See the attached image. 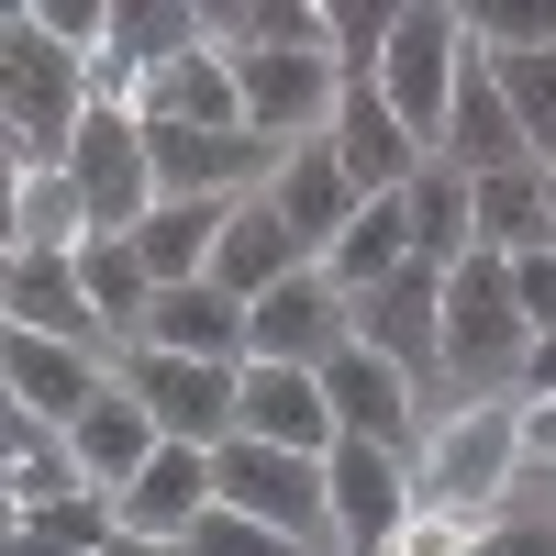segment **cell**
Listing matches in <instances>:
<instances>
[{"mask_svg": "<svg viewBox=\"0 0 556 556\" xmlns=\"http://www.w3.org/2000/svg\"><path fill=\"white\" fill-rule=\"evenodd\" d=\"M78 245H89L78 178H67V167H34V178H23V256H78Z\"/></svg>", "mask_w": 556, "mask_h": 556, "instance_id": "31", "label": "cell"}, {"mask_svg": "<svg viewBox=\"0 0 556 556\" xmlns=\"http://www.w3.org/2000/svg\"><path fill=\"white\" fill-rule=\"evenodd\" d=\"M0 256H23V167L0 156Z\"/></svg>", "mask_w": 556, "mask_h": 556, "instance_id": "39", "label": "cell"}, {"mask_svg": "<svg viewBox=\"0 0 556 556\" xmlns=\"http://www.w3.org/2000/svg\"><path fill=\"white\" fill-rule=\"evenodd\" d=\"M323 490H334V556H390L424 513L412 490V456H379V445H334L323 456Z\"/></svg>", "mask_w": 556, "mask_h": 556, "instance_id": "9", "label": "cell"}, {"mask_svg": "<svg viewBox=\"0 0 556 556\" xmlns=\"http://www.w3.org/2000/svg\"><path fill=\"white\" fill-rule=\"evenodd\" d=\"M78 290H89V312H101V334H146V301H156V278H146V256H134V235H89L78 245Z\"/></svg>", "mask_w": 556, "mask_h": 556, "instance_id": "27", "label": "cell"}, {"mask_svg": "<svg viewBox=\"0 0 556 556\" xmlns=\"http://www.w3.org/2000/svg\"><path fill=\"white\" fill-rule=\"evenodd\" d=\"M212 490H223V513L290 534L301 556H334V490H323V456H290V445L235 434V445L212 456Z\"/></svg>", "mask_w": 556, "mask_h": 556, "instance_id": "3", "label": "cell"}, {"mask_svg": "<svg viewBox=\"0 0 556 556\" xmlns=\"http://www.w3.org/2000/svg\"><path fill=\"white\" fill-rule=\"evenodd\" d=\"M412 267V212L401 201H367L345 235H334V256H323V278H334L345 301H367V290H390V278Z\"/></svg>", "mask_w": 556, "mask_h": 556, "instance_id": "25", "label": "cell"}, {"mask_svg": "<svg viewBox=\"0 0 556 556\" xmlns=\"http://www.w3.org/2000/svg\"><path fill=\"white\" fill-rule=\"evenodd\" d=\"M523 468H556V401H523Z\"/></svg>", "mask_w": 556, "mask_h": 556, "instance_id": "38", "label": "cell"}, {"mask_svg": "<svg viewBox=\"0 0 556 556\" xmlns=\"http://www.w3.org/2000/svg\"><path fill=\"white\" fill-rule=\"evenodd\" d=\"M513 468H523V401H479L434 424V445L412 456V490H424V513H479L513 490Z\"/></svg>", "mask_w": 556, "mask_h": 556, "instance_id": "4", "label": "cell"}, {"mask_svg": "<svg viewBox=\"0 0 556 556\" xmlns=\"http://www.w3.org/2000/svg\"><path fill=\"white\" fill-rule=\"evenodd\" d=\"M156 445H167V434L146 424V401L112 379V390H101V401H89L78 424H67V468H78L89 490H112V501H123V490H134V468H146Z\"/></svg>", "mask_w": 556, "mask_h": 556, "instance_id": "19", "label": "cell"}, {"mask_svg": "<svg viewBox=\"0 0 556 556\" xmlns=\"http://www.w3.org/2000/svg\"><path fill=\"white\" fill-rule=\"evenodd\" d=\"M235 201H156L146 223H134V256H146L156 290H190V278H212V235Z\"/></svg>", "mask_w": 556, "mask_h": 556, "instance_id": "24", "label": "cell"}, {"mask_svg": "<svg viewBox=\"0 0 556 556\" xmlns=\"http://www.w3.org/2000/svg\"><path fill=\"white\" fill-rule=\"evenodd\" d=\"M112 556H178V545H156V534H112Z\"/></svg>", "mask_w": 556, "mask_h": 556, "instance_id": "40", "label": "cell"}, {"mask_svg": "<svg viewBox=\"0 0 556 556\" xmlns=\"http://www.w3.org/2000/svg\"><path fill=\"white\" fill-rule=\"evenodd\" d=\"M67 178H78V212H89V235H134V223L156 212L146 123H134V112H112V101H89L78 146H67Z\"/></svg>", "mask_w": 556, "mask_h": 556, "instance_id": "8", "label": "cell"}, {"mask_svg": "<svg viewBox=\"0 0 556 556\" xmlns=\"http://www.w3.org/2000/svg\"><path fill=\"white\" fill-rule=\"evenodd\" d=\"M134 345H156V356H201V367H245V301L212 290V278H190V290H156Z\"/></svg>", "mask_w": 556, "mask_h": 556, "instance_id": "17", "label": "cell"}, {"mask_svg": "<svg viewBox=\"0 0 556 556\" xmlns=\"http://www.w3.org/2000/svg\"><path fill=\"white\" fill-rule=\"evenodd\" d=\"M345 345L390 356L401 379H412V401L445 412V278H434V267H401L390 290L345 301Z\"/></svg>", "mask_w": 556, "mask_h": 556, "instance_id": "5", "label": "cell"}, {"mask_svg": "<svg viewBox=\"0 0 556 556\" xmlns=\"http://www.w3.org/2000/svg\"><path fill=\"white\" fill-rule=\"evenodd\" d=\"M301 267H312V256L290 245V223L267 212V190L223 212V235H212V290H235V301H267L278 278H301Z\"/></svg>", "mask_w": 556, "mask_h": 556, "instance_id": "20", "label": "cell"}, {"mask_svg": "<svg viewBox=\"0 0 556 556\" xmlns=\"http://www.w3.org/2000/svg\"><path fill=\"white\" fill-rule=\"evenodd\" d=\"M245 356H267V367H312V379H323V356H345V290H334L323 267L278 278L267 301H245Z\"/></svg>", "mask_w": 556, "mask_h": 556, "instance_id": "12", "label": "cell"}, {"mask_svg": "<svg viewBox=\"0 0 556 556\" xmlns=\"http://www.w3.org/2000/svg\"><path fill=\"white\" fill-rule=\"evenodd\" d=\"M267 212L290 223V245L323 267V256H334V235H345V223H356L367 201H356V178L334 167V146L312 134V146H290V156H278V178H267Z\"/></svg>", "mask_w": 556, "mask_h": 556, "instance_id": "15", "label": "cell"}, {"mask_svg": "<svg viewBox=\"0 0 556 556\" xmlns=\"http://www.w3.org/2000/svg\"><path fill=\"white\" fill-rule=\"evenodd\" d=\"M112 379L146 401V424H156L167 445H201V456H223V445H235V379H245V367H201V356L123 345V367H112Z\"/></svg>", "mask_w": 556, "mask_h": 556, "instance_id": "6", "label": "cell"}, {"mask_svg": "<svg viewBox=\"0 0 556 556\" xmlns=\"http://www.w3.org/2000/svg\"><path fill=\"white\" fill-rule=\"evenodd\" d=\"M390 23H401V0H323V56H334V78H379Z\"/></svg>", "mask_w": 556, "mask_h": 556, "instance_id": "33", "label": "cell"}, {"mask_svg": "<svg viewBox=\"0 0 556 556\" xmlns=\"http://www.w3.org/2000/svg\"><path fill=\"white\" fill-rule=\"evenodd\" d=\"M178 556H301L290 534H267V523H245V513H223V501H212V513L190 523V534H178Z\"/></svg>", "mask_w": 556, "mask_h": 556, "instance_id": "34", "label": "cell"}, {"mask_svg": "<svg viewBox=\"0 0 556 556\" xmlns=\"http://www.w3.org/2000/svg\"><path fill=\"white\" fill-rule=\"evenodd\" d=\"M401 212H412V267L445 278L456 256H468V178H456V167H424L401 190Z\"/></svg>", "mask_w": 556, "mask_h": 556, "instance_id": "29", "label": "cell"}, {"mask_svg": "<svg viewBox=\"0 0 556 556\" xmlns=\"http://www.w3.org/2000/svg\"><path fill=\"white\" fill-rule=\"evenodd\" d=\"M323 146H334V167L356 178V201H401L412 178L434 167V156L401 134V112L379 101V78H345V101H334V123H323Z\"/></svg>", "mask_w": 556, "mask_h": 556, "instance_id": "11", "label": "cell"}, {"mask_svg": "<svg viewBox=\"0 0 556 556\" xmlns=\"http://www.w3.org/2000/svg\"><path fill=\"white\" fill-rule=\"evenodd\" d=\"M12 534H23V501H12V490H0V545H12Z\"/></svg>", "mask_w": 556, "mask_h": 556, "instance_id": "41", "label": "cell"}, {"mask_svg": "<svg viewBox=\"0 0 556 556\" xmlns=\"http://www.w3.org/2000/svg\"><path fill=\"white\" fill-rule=\"evenodd\" d=\"M0 334H12V323H0ZM0 412H12V367H0Z\"/></svg>", "mask_w": 556, "mask_h": 556, "instance_id": "42", "label": "cell"}, {"mask_svg": "<svg viewBox=\"0 0 556 556\" xmlns=\"http://www.w3.org/2000/svg\"><path fill=\"white\" fill-rule=\"evenodd\" d=\"M545 223H556V167H545Z\"/></svg>", "mask_w": 556, "mask_h": 556, "instance_id": "44", "label": "cell"}, {"mask_svg": "<svg viewBox=\"0 0 556 556\" xmlns=\"http://www.w3.org/2000/svg\"><path fill=\"white\" fill-rule=\"evenodd\" d=\"M490 78H501V101H513L534 167H556V45H534V56H490Z\"/></svg>", "mask_w": 556, "mask_h": 556, "instance_id": "30", "label": "cell"}, {"mask_svg": "<svg viewBox=\"0 0 556 556\" xmlns=\"http://www.w3.org/2000/svg\"><path fill=\"white\" fill-rule=\"evenodd\" d=\"M0 323L101 356V312H89V290H78V256H12V312H0Z\"/></svg>", "mask_w": 556, "mask_h": 556, "instance_id": "22", "label": "cell"}, {"mask_svg": "<svg viewBox=\"0 0 556 556\" xmlns=\"http://www.w3.org/2000/svg\"><path fill=\"white\" fill-rule=\"evenodd\" d=\"M0 490H12L23 513H45L56 490H78V468H67V434H56V424H34L23 401L0 412Z\"/></svg>", "mask_w": 556, "mask_h": 556, "instance_id": "28", "label": "cell"}, {"mask_svg": "<svg viewBox=\"0 0 556 556\" xmlns=\"http://www.w3.org/2000/svg\"><path fill=\"white\" fill-rule=\"evenodd\" d=\"M556 245V223H545V167H513V178H468V256H534Z\"/></svg>", "mask_w": 556, "mask_h": 556, "instance_id": "23", "label": "cell"}, {"mask_svg": "<svg viewBox=\"0 0 556 556\" xmlns=\"http://www.w3.org/2000/svg\"><path fill=\"white\" fill-rule=\"evenodd\" d=\"M513 401H556V334H534V345H523V379H513Z\"/></svg>", "mask_w": 556, "mask_h": 556, "instance_id": "37", "label": "cell"}, {"mask_svg": "<svg viewBox=\"0 0 556 556\" xmlns=\"http://www.w3.org/2000/svg\"><path fill=\"white\" fill-rule=\"evenodd\" d=\"M0 312H12V256H0Z\"/></svg>", "mask_w": 556, "mask_h": 556, "instance_id": "43", "label": "cell"}, {"mask_svg": "<svg viewBox=\"0 0 556 556\" xmlns=\"http://www.w3.org/2000/svg\"><path fill=\"white\" fill-rule=\"evenodd\" d=\"M456 67H468V12L456 0H401L390 56H379V101L424 156H445V112H456Z\"/></svg>", "mask_w": 556, "mask_h": 556, "instance_id": "2", "label": "cell"}, {"mask_svg": "<svg viewBox=\"0 0 556 556\" xmlns=\"http://www.w3.org/2000/svg\"><path fill=\"white\" fill-rule=\"evenodd\" d=\"M323 401H334V434H345V445L424 456V401H412V379H401L390 356H367V345L323 356Z\"/></svg>", "mask_w": 556, "mask_h": 556, "instance_id": "10", "label": "cell"}, {"mask_svg": "<svg viewBox=\"0 0 556 556\" xmlns=\"http://www.w3.org/2000/svg\"><path fill=\"white\" fill-rule=\"evenodd\" d=\"M513 312H523V334H556V245L513 256Z\"/></svg>", "mask_w": 556, "mask_h": 556, "instance_id": "35", "label": "cell"}, {"mask_svg": "<svg viewBox=\"0 0 556 556\" xmlns=\"http://www.w3.org/2000/svg\"><path fill=\"white\" fill-rule=\"evenodd\" d=\"M468 556H556V534L545 523H490V534H468Z\"/></svg>", "mask_w": 556, "mask_h": 556, "instance_id": "36", "label": "cell"}, {"mask_svg": "<svg viewBox=\"0 0 556 556\" xmlns=\"http://www.w3.org/2000/svg\"><path fill=\"white\" fill-rule=\"evenodd\" d=\"M212 456L201 445H156L146 456V468H134V490L112 501V513H123V534H156V545H178V534H190L201 513H212Z\"/></svg>", "mask_w": 556, "mask_h": 556, "instance_id": "18", "label": "cell"}, {"mask_svg": "<svg viewBox=\"0 0 556 556\" xmlns=\"http://www.w3.org/2000/svg\"><path fill=\"white\" fill-rule=\"evenodd\" d=\"M235 101H245V134L256 146H312L323 123H334L345 78L323 45H267V56H235Z\"/></svg>", "mask_w": 556, "mask_h": 556, "instance_id": "7", "label": "cell"}, {"mask_svg": "<svg viewBox=\"0 0 556 556\" xmlns=\"http://www.w3.org/2000/svg\"><path fill=\"white\" fill-rule=\"evenodd\" d=\"M134 123H201V134H245V101H235V56H223V45H201V56L156 67L146 89H134Z\"/></svg>", "mask_w": 556, "mask_h": 556, "instance_id": "21", "label": "cell"}, {"mask_svg": "<svg viewBox=\"0 0 556 556\" xmlns=\"http://www.w3.org/2000/svg\"><path fill=\"white\" fill-rule=\"evenodd\" d=\"M434 167H456V178H513V167H534L513 101H501V78H490V45H468V67H456V112H445V156Z\"/></svg>", "mask_w": 556, "mask_h": 556, "instance_id": "14", "label": "cell"}, {"mask_svg": "<svg viewBox=\"0 0 556 556\" xmlns=\"http://www.w3.org/2000/svg\"><path fill=\"white\" fill-rule=\"evenodd\" d=\"M0 367H12V401L34 412V424H56V434L112 390V367L89 345H56V334H0Z\"/></svg>", "mask_w": 556, "mask_h": 556, "instance_id": "16", "label": "cell"}, {"mask_svg": "<svg viewBox=\"0 0 556 556\" xmlns=\"http://www.w3.org/2000/svg\"><path fill=\"white\" fill-rule=\"evenodd\" d=\"M201 0H112V45L101 56H123L134 78H156V67H178V56H201Z\"/></svg>", "mask_w": 556, "mask_h": 556, "instance_id": "26", "label": "cell"}, {"mask_svg": "<svg viewBox=\"0 0 556 556\" xmlns=\"http://www.w3.org/2000/svg\"><path fill=\"white\" fill-rule=\"evenodd\" d=\"M23 534H45L56 556H112V534H123V513H112V490H56L45 513H23Z\"/></svg>", "mask_w": 556, "mask_h": 556, "instance_id": "32", "label": "cell"}, {"mask_svg": "<svg viewBox=\"0 0 556 556\" xmlns=\"http://www.w3.org/2000/svg\"><path fill=\"white\" fill-rule=\"evenodd\" d=\"M235 434L290 445V456H334V445H345L323 379H312V367H267V356H245V379H235Z\"/></svg>", "mask_w": 556, "mask_h": 556, "instance_id": "13", "label": "cell"}, {"mask_svg": "<svg viewBox=\"0 0 556 556\" xmlns=\"http://www.w3.org/2000/svg\"><path fill=\"white\" fill-rule=\"evenodd\" d=\"M0 123H12V167H67L89 123V56H67L34 12H0Z\"/></svg>", "mask_w": 556, "mask_h": 556, "instance_id": "1", "label": "cell"}]
</instances>
